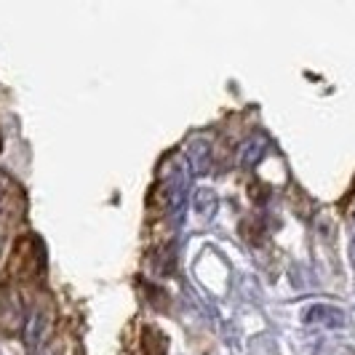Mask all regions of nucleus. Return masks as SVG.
<instances>
[{
  "mask_svg": "<svg viewBox=\"0 0 355 355\" xmlns=\"http://www.w3.org/2000/svg\"><path fill=\"white\" fill-rule=\"evenodd\" d=\"M40 267H43V246L37 243L35 238H30V235L17 241V249H14V257H11L8 272L17 275V278H30V275H35Z\"/></svg>",
  "mask_w": 355,
  "mask_h": 355,
  "instance_id": "f257e3e1",
  "label": "nucleus"
},
{
  "mask_svg": "<svg viewBox=\"0 0 355 355\" xmlns=\"http://www.w3.org/2000/svg\"><path fill=\"white\" fill-rule=\"evenodd\" d=\"M53 329V313L49 304H35L30 313H27V320H24V345L30 350L40 347Z\"/></svg>",
  "mask_w": 355,
  "mask_h": 355,
  "instance_id": "f03ea898",
  "label": "nucleus"
},
{
  "mask_svg": "<svg viewBox=\"0 0 355 355\" xmlns=\"http://www.w3.org/2000/svg\"><path fill=\"white\" fill-rule=\"evenodd\" d=\"M24 320H27V310H24L19 291L8 288V286L0 288V329L3 331H17L19 326L24 329Z\"/></svg>",
  "mask_w": 355,
  "mask_h": 355,
  "instance_id": "7ed1b4c3",
  "label": "nucleus"
},
{
  "mask_svg": "<svg viewBox=\"0 0 355 355\" xmlns=\"http://www.w3.org/2000/svg\"><path fill=\"white\" fill-rule=\"evenodd\" d=\"M184 155H187V166H190L193 174H209V168H211V139L193 137L187 142Z\"/></svg>",
  "mask_w": 355,
  "mask_h": 355,
  "instance_id": "20e7f679",
  "label": "nucleus"
},
{
  "mask_svg": "<svg viewBox=\"0 0 355 355\" xmlns=\"http://www.w3.org/2000/svg\"><path fill=\"white\" fill-rule=\"evenodd\" d=\"M265 137L262 134H257V137H251V139H246V142L241 144V150H238V160H241V166L243 168H254L259 160H262V155H265Z\"/></svg>",
  "mask_w": 355,
  "mask_h": 355,
  "instance_id": "39448f33",
  "label": "nucleus"
},
{
  "mask_svg": "<svg viewBox=\"0 0 355 355\" xmlns=\"http://www.w3.org/2000/svg\"><path fill=\"white\" fill-rule=\"evenodd\" d=\"M304 320L307 323H320V326H342V313L334 310V307H326V304H318V307H310L304 313Z\"/></svg>",
  "mask_w": 355,
  "mask_h": 355,
  "instance_id": "423d86ee",
  "label": "nucleus"
},
{
  "mask_svg": "<svg viewBox=\"0 0 355 355\" xmlns=\"http://www.w3.org/2000/svg\"><path fill=\"white\" fill-rule=\"evenodd\" d=\"M193 209H196V214L209 219V216H214L216 209H219V198H216V193L209 190V187H198L196 196H193Z\"/></svg>",
  "mask_w": 355,
  "mask_h": 355,
  "instance_id": "0eeeda50",
  "label": "nucleus"
},
{
  "mask_svg": "<svg viewBox=\"0 0 355 355\" xmlns=\"http://www.w3.org/2000/svg\"><path fill=\"white\" fill-rule=\"evenodd\" d=\"M144 350H150L153 355H166V337L158 329H147L144 331Z\"/></svg>",
  "mask_w": 355,
  "mask_h": 355,
  "instance_id": "6e6552de",
  "label": "nucleus"
}]
</instances>
